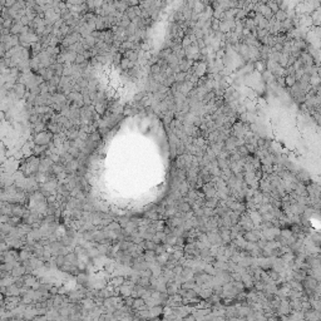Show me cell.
I'll use <instances>...</instances> for the list:
<instances>
[{
    "mask_svg": "<svg viewBox=\"0 0 321 321\" xmlns=\"http://www.w3.org/2000/svg\"><path fill=\"white\" fill-rule=\"evenodd\" d=\"M178 210L183 213H187L191 211V203L187 202V201H181V203L178 205Z\"/></svg>",
    "mask_w": 321,
    "mask_h": 321,
    "instance_id": "obj_7",
    "label": "cell"
},
{
    "mask_svg": "<svg viewBox=\"0 0 321 321\" xmlns=\"http://www.w3.org/2000/svg\"><path fill=\"white\" fill-rule=\"evenodd\" d=\"M13 92H14V96L17 99H22L24 96H27V86L23 84V83H15L13 86Z\"/></svg>",
    "mask_w": 321,
    "mask_h": 321,
    "instance_id": "obj_2",
    "label": "cell"
},
{
    "mask_svg": "<svg viewBox=\"0 0 321 321\" xmlns=\"http://www.w3.org/2000/svg\"><path fill=\"white\" fill-rule=\"evenodd\" d=\"M269 35H270V33H269L267 29H257V32H256V38L259 40H261V39H264V38H266Z\"/></svg>",
    "mask_w": 321,
    "mask_h": 321,
    "instance_id": "obj_13",
    "label": "cell"
},
{
    "mask_svg": "<svg viewBox=\"0 0 321 321\" xmlns=\"http://www.w3.org/2000/svg\"><path fill=\"white\" fill-rule=\"evenodd\" d=\"M178 67H180L181 72L187 73V72H190V70H191V68H192V60H188V59L186 58V59H183V60H181V62H180Z\"/></svg>",
    "mask_w": 321,
    "mask_h": 321,
    "instance_id": "obj_5",
    "label": "cell"
},
{
    "mask_svg": "<svg viewBox=\"0 0 321 321\" xmlns=\"http://www.w3.org/2000/svg\"><path fill=\"white\" fill-rule=\"evenodd\" d=\"M237 137H235V136H230L226 141H225V143H223V148H225V151H227V152H232V151H235L236 148H237V146H236V142H237Z\"/></svg>",
    "mask_w": 321,
    "mask_h": 321,
    "instance_id": "obj_3",
    "label": "cell"
},
{
    "mask_svg": "<svg viewBox=\"0 0 321 321\" xmlns=\"http://www.w3.org/2000/svg\"><path fill=\"white\" fill-rule=\"evenodd\" d=\"M124 17H127L131 22L133 20V19H136L138 15H137V13H136V9L134 8H128L126 12H124Z\"/></svg>",
    "mask_w": 321,
    "mask_h": 321,
    "instance_id": "obj_9",
    "label": "cell"
},
{
    "mask_svg": "<svg viewBox=\"0 0 321 321\" xmlns=\"http://www.w3.org/2000/svg\"><path fill=\"white\" fill-rule=\"evenodd\" d=\"M266 5L271 9V12L274 13V14H276L279 10H280V8H279V4H277V2H267L266 3Z\"/></svg>",
    "mask_w": 321,
    "mask_h": 321,
    "instance_id": "obj_16",
    "label": "cell"
},
{
    "mask_svg": "<svg viewBox=\"0 0 321 321\" xmlns=\"http://www.w3.org/2000/svg\"><path fill=\"white\" fill-rule=\"evenodd\" d=\"M296 82H297V79H296L295 75H287V77H285V84H286L289 88H292V87L296 84Z\"/></svg>",
    "mask_w": 321,
    "mask_h": 321,
    "instance_id": "obj_8",
    "label": "cell"
},
{
    "mask_svg": "<svg viewBox=\"0 0 321 321\" xmlns=\"http://www.w3.org/2000/svg\"><path fill=\"white\" fill-rule=\"evenodd\" d=\"M236 151H237V153H238L241 157H247V156H250V153H249V151H247V148H246V146H245V144H244V146L237 147V148H236Z\"/></svg>",
    "mask_w": 321,
    "mask_h": 321,
    "instance_id": "obj_14",
    "label": "cell"
},
{
    "mask_svg": "<svg viewBox=\"0 0 321 321\" xmlns=\"http://www.w3.org/2000/svg\"><path fill=\"white\" fill-rule=\"evenodd\" d=\"M197 47H198V49H200V50H202V49H205V48H206V44H205V40H203V39H200V40H197Z\"/></svg>",
    "mask_w": 321,
    "mask_h": 321,
    "instance_id": "obj_19",
    "label": "cell"
},
{
    "mask_svg": "<svg viewBox=\"0 0 321 321\" xmlns=\"http://www.w3.org/2000/svg\"><path fill=\"white\" fill-rule=\"evenodd\" d=\"M23 272H24V269H23V267H22V269H14V270H13V275H15V276L23 275Z\"/></svg>",
    "mask_w": 321,
    "mask_h": 321,
    "instance_id": "obj_20",
    "label": "cell"
},
{
    "mask_svg": "<svg viewBox=\"0 0 321 321\" xmlns=\"http://www.w3.org/2000/svg\"><path fill=\"white\" fill-rule=\"evenodd\" d=\"M159 73H162V69H160V67L157 63L151 65V74L152 75H156V74H159Z\"/></svg>",
    "mask_w": 321,
    "mask_h": 321,
    "instance_id": "obj_17",
    "label": "cell"
},
{
    "mask_svg": "<svg viewBox=\"0 0 321 321\" xmlns=\"http://www.w3.org/2000/svg\"><path fill=\"white\" fill-rule=\"evenodd\" d=\"M124 57H123V54L122 53H116L114 55H113V64L116 65V67H119L121 65V62H122V59H123Z\"/></svg>",
    "mask_w": 321,
    "mask_h": 321,
    "instance_id": "obj_15",
    "label": "cell"
},
{
    "mask_svg": "<svg viewBox=\"0 0 321 321\" xmlns=\"http://www.w3.org/2000/svg\"><path fill=\"white\" fill-rule=\"evenodd\" d=\"M23 28H24V25L20 22H14V25L10 29V34L12 35H20L22 32H23Z\"/></svg>",
    "mask_w": 321,
    "mask_h": 321,
    "instance_id": "obj_6",
    "label": "cell"
},
{
    "mask_svg": "<svg viewBox=\"0 0 321 321\" xmlns=\"http://www.w3.org/2000/svg\"><path fill=\"white\" fill-rule=\"evenodd\" d=\"M86 62H87V59L84 58V55H83V54H78V57H77V59H75V63H74V64L80 65V64H83V63H86Z\"/></svg>",
    "mask_w": 321,
    "mask_h": 321,
    "instance_id": "obj_18",
    "label": "cell"
},
{
    "mask_svg": "<svg viewBox=\"0 0 321 321\" xmlns=\"http://www.w3.org/2000/svg\"><path fill=\"white\" fill-rule=\"evenodd\" d=\"M53 134L49 132V131H44V132H40L38 134L34 136V143L37 146H49L52 142H53Z\"/></svg>",
    "mask_w": 321,
    "mask_h": 321,
    "instance_id": "obj_1",
    "label": "cell"
},
{
    "mask_svg": "<svg viewBox=\"0 0 321 321\" xmlns=\"http://www.w3.org/2000/svg\"><path fill=\"white\" fill-rule=\"evenodd\" d=\"M68 152L73 156V158H74V159H79V157L82 156V151L78 149V148H75V147H70V148L68 149Z\"/></svg>",
    "mask_w": 321,
    "mask_h": 321,
    "instance_id": "obj_11",
    "label": "cell"
},
{
    "mask_svg": "<svg viewBox=\"0 0 321 321\" xmlns=\"http://www.w3.org/2000/svg\"><path fill=\"white\" fill-rule=\"evenodd\" d=\"M186 77H187V73H185V72H180V73H177L176 75H175V78H176V83H185L186 82Z\"/></svg>",
    "mask_w": 321,
    "mask_h": 321,
    "instance_id": "obj_12",
    "label": "cell"
},
{
    "mask_svg": "<svg viewBox=\"0 0 321 321\" xmlns=\"http://www.w3.org/2000/svg\"><path fill=\"white\" fill-rule=\"evenodd\" d=\"M275 19H276L277 22H280V23H284V22L287 19V14H286V12H284V10H279V12L275 14Z\"/></svg>",
    "mask_w": 321,
    "mask_h": 321,
    "instance_id": "obj_10",
    "label": "cell"
},
{
    "mask_svg": "<svg viewBox=\"0 0 321 321\" xmlns=\"http://www.w3.org/2000/svg\"><path fill=\"white\" fill-rule=\"evenodd\" d=\"M47 131H49L52 134H59L63 132V127L58 123H54V122H50L48 126H47Z\"/></svg>",
    "mask_w": 321,
    "mask_h": 321,
    "instance_id": "obj_4",
    "label": "cell"
}]
</instances>
